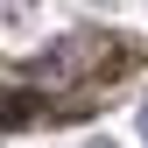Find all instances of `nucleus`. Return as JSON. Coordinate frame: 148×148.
Here are the masks:
<instances>
[{
    "label": "nucleus",
    "mask_w": 148,
    "mask_h": 148,
    "mask_svg": "<svg viewBox=\"0 0 148 148\" xmlns=\"http://www.w3.org/2000/svg\"><path fill=\"white\" fill-rule=\"evenodd\" d=\"M141 134H148V113H141Z\"/></svg>",
    "instance_id": "1"
}]
</instances>
